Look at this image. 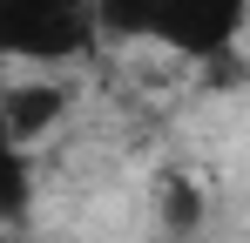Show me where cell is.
Returning <instances> with one entry per match:
<instances>
[{
    "instance_id": "obj_3",
    "label": "cell",
    "mask_w": 250,
    "mask_h": 243,
    "mask_svg": "<svg viewBox=\"0 0 250 243\" xmlns=\"http://www.w3.org/2000/svg\"><path fill=\"white\" fill-rule=\"evenodd\" d=\"M163 209H169V230H196V216H203V196H196L183 176H169V182H163Z\"/></svg>"
},
{
    "instance_id": "obj_1",
    "label": "cell",
    "mask_w": 250,
    "mask_h": 243,
    "mask_svg": "<svg viewBox=\"0 0 250 243\" xmlns=\"http://www.w3.org/2000/svg\"><path fill=\"white\" fill-rule=\"evenodd\" d=\"M244 20H250V0H102L108 34H149L189 61H203V68L216 54H230Z\"/></svg>"
},
{
    "instance_id": "obj_2",
    "label": "cell",
    "mask_w": 250,
    "mask_h": 243,
    "mask_svg": "<svg viewBox=\"0 0 250 243\" xmlns=\"http://www.w3.org/2000/svg\"><path fill=\"white\" fill-rule=\"evenodd\" d=\"M68 108V88L54 81H7L0 95V115H7V149H27L41 128H54V115Z\"/></svg>"
}]
</instances>
